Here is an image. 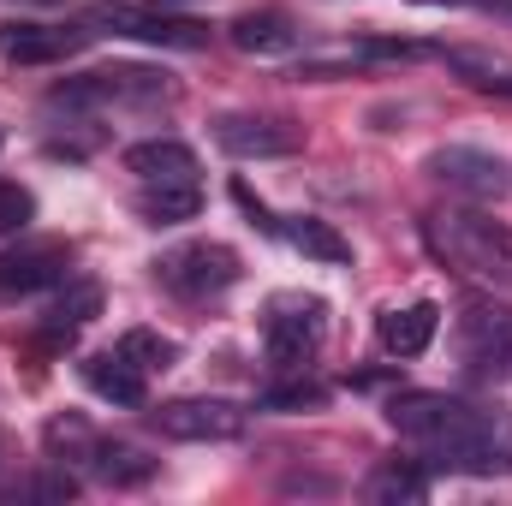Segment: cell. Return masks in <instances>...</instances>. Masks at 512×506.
<instances>
[{"instance_id": "3", "label": "cell", "mask_w": 512, "mask_h": 506, "mask_svg": "<svg viewBox=\"0 0 512 506\" xmlns=\"http://www.w3.org/2000/svg\"><path fill=\"white\" fill-rule=\"evenodd\" d=\"M161 286L185 304H209L221 298L227 286H239V251L233 245H215V239H197V245H179L155 262Z\"/></svg>"}, {"instance_id": "25", "label": "cell", "mask_w": 512, "mask_h": 506, "mask_svg": "<svg viewBox=\"0 0 512 506\" xmlns=\"http://www.w3.org/2000/svg\"><path fill=\"white\" fill-rule=\"evenodd\" d=\"M42 441H48V453H54V459H90L96 429H90L84 417H54V423L42 429Z\"/></svg>"}, {"instance_id": "30", "label": "cell", "mask_w": 512, "mask_h": 506, "mask_svg": "<svg viewBox=\"0 0 512 506\" xmlns=\"http://www.w3.org/2000/svg\"><path fill=\"white\" fill-rule=\"evenodd\" d=\"M0 143H6V137H0Z\"/></svg>"}, {"instance_id": "18", "label": "cell", "mask_w": 512, "mask_h": 506, "mask_svg": "<svg viewBox=\"0 0 512 506\" xmlns=\"http://www.w3.org/2000/svg\"><path fill=\"white\" fill-rule=\"evenodd\" d=\"M137 215H143L149 227H185V221L203 215V191H197V179H161V185H143V191H137Z\"/></svg>"}, {"instance_id": "8", "label": "cell", "mask_w": 512, "mask_h": 506, "mask_svg": "<svg viewBox=\"0 0 512 506\" xmlns=\"http://www.w3.org/2000/svg\"><path fill=\"white\" fill-rule=\"evenodd\" d=\"M215 143L239 161H280L304 149V126L274 120V114H221L215 120Z\"/></svg>"}, {"instance_id": "16", "label": "cell", "mask_w": 512, "mask_h": 506, "mask_svg": "<svg viewBox=\"0 0 512 506\" xmlns=\"http://www.w3.org/2000/svg\"><path fill=\"white\" fill-rule=\"evenodd\" d=\"M126 173H137L143 185L197 179V155H191V143H179V137H143V143L126 149Z\"/></svg>"}, {"instance_id": "26", "label": "cell", "mask_w": 512, "mask_h": 506, "mask_svg": "<svg viewBox=\"0 0 512 506\" xmlns=\"http://www.w3.org/2000/svg\"><path fill=\"white\" fill-rule=\"evenodd\" d=\"M24 495H42V501H72V495H78V483H72L66 471H48V477L24 483Z\"/></svg>"}, {"instance_id": "28", "label": "cell", "mask_w": 512, "mask_h": 506, "mask_svg": "<svg viewBox=\"0 0 512 506\" xmlns=\"http://www.w3.org/2000/svg\"><path fill=\"white\" fill-rule=\"evenodd\" d=\"M423 6H489V0H423Z\"/></svg>"}, {"instance_id": "13", "label": "cell", "mask_w": 512, "mask_h": 506, "mask_svg": "<svg viewBox=\"0 0 512 506\" xmlns=\"http://www.w3.org/2000/svg\"><path fill=\"white\" fill-rule=\"evenodd\" d=\"M227 36H233V48H239V54L268 60V54L298 48V18H292L286 6H256V12H239V18L227 24Z\"/></svg>"}, {"instance_id": "20", "label": "cell", "mask_w": 512, "mask_h": 506, "mask_svg": "<svg viewBox=\"0 0 512 506\" xmlns=\"http://www.w3.org/2000/svg\"><path fill=\"white\" fill-rule=\"evenodd\" d=\"M435 328H441V310H435V304L382 310V322H376V334H382V346L393 352V358H417V352H429Z\"/></svg>"}, {"instance_id": "19", "label": "cell", "mask_w": 512, "mask_h": 506, "mask_svg": "<svg viewBox=\"0 0 512 506\" xmlns=\"http://www.w3.org/2000/svg\"><path fill=\"white\" fill-rule=\"evenodd\" d=\"M90 477L96 483H108V489H143L149 477H155V459L143 453V447H131V441H102L96 435V447H90Z\"/></svg>"}, {"instance_id": "12", "label": "cell", "mask_w": 512, "mask_h": 506, "mask_svg": "<svg viewBox=\"0 0 512 506\" xmlns=\"http://www.w3.org/2000/svg\"><path fill=\"white\" fill-rule=\"evenodd\" d=\"M459 346L477 370H501L512 364V310H495V304H471L465 322H459Z\"/></svg>"}, {"instance_id": "29", "label": "cell", "mask_w": 512, "mask_h": 506, "mask_svg": "<svg viewBox=\"0 0 512 506\" xmlns=\"http://www.w3.org/2000/svg\"><path fill=\"white\" fill-rule=\"evenodd\" d=\"M483 12H507V18H512V0H489V6H483Z\"/></svg>"}, {"instance_id": "4", "label": "cell", "mask_w": 512, "mask_h": 506, "mask_svg": "<svg viewBox=\"0 0 512 506\" xmlns=\"http://www.w3.org/2000/svg\"><path fill=\"white\" fill-rule=\"evenodd\" d=\"M322 334H328V310H322V298H274V304H268V322H262L268 364H280V370H304V364L322 352Z\"/></svg>"}, {"instance_id": "2", "label": "cell", "mask_w": 512, "mask_h": 506, "mask_svg": "<svg viewBox=\"0 0 512 506\" xmlns=\"http://www.w3.org/2000/svg\"><path fill=\"white\" fill-rule=\"evenodd\" d=\"M90 30H108V36H131V42H149V48H209V24L203 18H185V12H155V6H126V0H102L84 12Z\"/></svg>"}, {"instance_id": "10", "label": "cell", "mask_w": 512, "mask_h": 506, "mask_svg": "<svg viewBox=\"0 0 512 506\" xmlns=\"http://www.w3.org/2000/svg\"><path fill=\"white\" fill-rule=\"evenodd\" d=\"M72 268L66 239H24L12 251H0V298H30L42 286H60Z\"/></svg>"}, {"instance_id": "9", "label": "cell", "mask_w": 512, "mask_h": 506, "mask_svg": "<svg viewBox=\"0 0 512 506\" xmlns=\"http://www.w3.org/2000/svg\"><path fill=\"white\" fill-rule=\"evenodd\" d=\"M435 465H447V471H465V477H507L512 471V447H507V435L501 429H489L477 411L429 453Z\"/></svg>"}, {"instance_id": "23", "label": "cell", "mask_w": 512, "mask_h": 506, "mask_svg": "<svg viewBox=\"0 0 512 506\" xmlns=\"http://www.w3.org/2000/svg\"><path fill=\"white\" fill-rule=\"evenodd\" d=\"M256 405H262V411H316V405H328V387L310 381V376L268 381V387L256 393Z\"/></svg>"}, {"instance_id": "1", "label": "cell", "mask_w": 512, "mask_h": 506, "mask_svg": "<svg viewBox=\"0 0 512 506\" xmlns=\"http://www.w3.org/2000/svg\"><path fill=\"white\" fill-rule=\"evenodd\" d=\"M423 239L435 262L483 280V286H507L512 292V227L495 215H477V209H447V215H429L423 221Z\"/></svg>"}, {"instance_id": "21", "label": "cell", "mask_w": 512, "mask_h": 506, "mask_svg": "<svg viewBox=\"0 0 512 506\" xmlns=\"http://www.w3.org/2000/svg\"><path fill=\"white\" fill-rule=\"evenodd\" d=\"M423 495H429V477L411 459H387L382 471H370V483H364V501L376 506H417Z\"/></svg>"}, {"instance_id": "27", "label": "cell", "mask_w": 512, "mask_h": 506, "mask_svg": "<svg viewBox=\"0 0 512 506\" xmlns=\"http://www.w3.org/2000/svg\"><path fill=\"white\" fill-rule=\"evenodd\" d=\"M364 54H370V60H423V54H435V48H423V42H364Z\"/></svg>"}, {"instance_id": "7", "label": "cell", "mask_w": 512, "mask_h": 506, "mask_svg": "<svg viewBox=\"0 0 512 506\" xmlns=\"http://www.w3.org/2000/svg\"><path fill=\"white\" fill-rule=\"evenodd\" d=\"M96 30L90 24H36V18H6L0 24V60L12 66H54L72 60Z\"/></svg>"}, {"instance_id": "14", "label": "cell", "mask_w": 512, "mask_h": 506, "mask_svg": "<svg viewBox=\"0 0 512 506\" xmlns=\"http://www.w3.org/2000/svg\"><path fill=\"white\" fill-rule=\"evenodd\" d=\"M90 90H96V108L108 102H167L173 96V78L155 72V66H102V72H84Z\"/></svg>"}, {"instance_id": "5", "label": "cell", "mask_w": 512, "mask_h": 506, "mask_svg": "<svg viewBox=\"0 0 512 506\" xmlns=\"http://www.w3.org/2000/svg\"><path fill=\"white\" fill-rule=\"evenodd\" d=\"M155 429L167 441H191V447H215V441H239L245 435V411L233 399H167L155 411Z\"/></svg>"}, {"instance_id": "11", "label": "cell", "mask_w": 512, "mask_h": 506, "mask_svg": "<svg viewBox=\"0 0 512 506\" xmlns=\"http://www.w3.org/2000/svg\"><path fill=\"white\" fill-rule=\"evenodd\" d=\"M465 417H471V405H459V399H447V393H399V399L387 405V423H393L405 441H417L423 453H435Z\"/></svg>"}, {"instance_id": "17", "label": "cell", "mask_w": 512, "mask_h": 506, "mask_svg": "<svg viewBox=\"0 0 512 506\" xmlns=\"http://www.w3.org/2000/svg\"><path fill=\"white\" fill-rule=\"evenodd\" d=\"M96 316H102V286H96V280H72V286L42 310V340H48V346H66V340H72L78 328H90Z\"/></svg>"}, {"instance_id": "6", "label": "cell", "mask_w": 512, "mask_h": 506, "mask_svg": "<svg viewBox=\"0 0 512 506\" xmlns=\"http://www.w3.org/2000/svg\"><path fill=\"white\" fill-rule=\"evenodd\" d=\"M429 173L447 185V191H459V197H477V203H501L512 191V167L501 155H489V149H471V143H447V149H435L429 155Z\"/></svg>"}, {"instance_id": "24", "label": "cell", "mask_w": 512, "mask_h": 506, "mask_svg": "<svg viewBox=\"0 0 512 506\" xmlns=\"http://www.w3.org/2000/svg\"><path fill=\"white\" fill-rule=\"evenodd\" d=\"M120 352H126L143 376L173 370V358H179V346H173L167 334H155V328H126V334H120Z\"/></svg>"}, {"instance_id": "22", "label": "cell", "mask_w": 512, "mask_h": 506, "mask_svg": "<svg viewBox=\"0 0 512 506\" xmlns=\"http://www.w3.org/2000/svg\"><path fill=\"white\" fill-rule=\"evenodd\" d=\"M280 233L292 239V251H304L310 262H352V245H346L328 221H316V215H292Z\"/></svg>"}, {"instance_id": "15", "label": "cell", "mask_w": 512, "mask_h": 506, "mask_svg": "<svg viewBox=\"0 0 512 506\" xmlns=\"http://www.w3.org/2000/svg\"><path fill=\"white\" fill-rule=\"evenodd\" d=\"M84 381H90V393H96V399H108V405H143V399H149V376L131 364L120 346H114V352L84 358Z\"/></svg>"}]
</instances>
